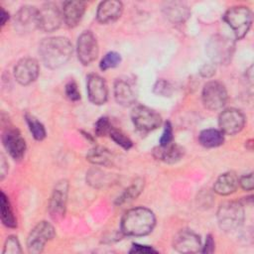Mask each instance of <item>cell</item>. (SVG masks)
Wrapping results in <instances>:
<instances>
[{
    "label": "cell",
    "mask_w": 254,
    "mask_h": 254,
    "mask_svg": "<svg viewBox=\"0 0 254 254\" xmlns=\"http://www.w3.org/2000/svg\"><path fill=\"white\" fill-rule=\"evenodd\" d=\"M63 21V13L54 3H46L38 9V28L45 33L58 30Z\"/></svg>",
    "instance_id": "30bf717a"
},
{
    "label": "cell",
    "mask_w": 254,
    "mask_h": 254,
    "mask_svg": "<svg viewBox=\"0 0 254 254\" xmlns=\"http://www.w3.org/2000/svg\"><path fill=\"white\" fill-rule=\"evenodd\" d=\"M185 155V149L176 144L170 143L165 146H158L153 150V156L155 159L167 164H175L179 162Z\"/></svg>",
    "instance_id": "ffe728a7"
},
{
    "label": "cell",
    "mask_w": 254,
    "mask_h": 254,
    "mask_svg": "<svg viewBox=\"0 0 254 254\" xmlns=\"http://www.w3.org/2000/svg\"><path fill=\"white\" fill-rule=\"evenodd\" d=\"M56 235L54 226L48 221H41L31 230L27 238V248L29 253H41L46 243Z\"/></svg>",
    "instance_id": "8992f818"
},
{
    "label": "cell",
    "mask_w": 254,
    "mask_h": 254,
    "mask_svg": "<svg viewBox=\"0 0 254 254\" xmlns=\"http://www.w3.org/2000/svg\"><path fill=\"white\" fill-rule=\"evenodd\" d=\"M199 73L203 77H211L215 73V64H213L212 63L202 64L199 68Z\"/></svg>",
    "instance_id": "8d00e7d4"
},
{
    "label": "cell",
    "mask_w": 254,
    "mask_h": 254,
    "mask_svg": "<svg viewBox=\"0 0 254 254\" xmlns=\"http://www.w3.org/2000/svg\"><path fill=\"white\" fill-rule=\"evenodd\" d=\"M9 19V13L1 8V26H4Z\"/></svg>",
    "instance_id": "60d3db41"
},
{
    "label": "cell",
    "mask_w": 254,
    "mask_h": 254,
    "mask_svg": "<svg viewBox=\"0 0 254 254\" xmlns=\"http://www.w3.org/2000/svg\"><path fill=\"white\" fill-rule=\"evenodd\" d=\"M86 90L88 99L91 103L95 105H102L107 101V84L100 75L91 73L87 76Z\"/></svg>",
    "instance_id": "9a60e30c"
},
{
    "label": "cell",
    "mask_w": 254,
    "mask_h": 254,
    "mask_svg": "<svg viewBox=\"0 0 254 254\" xmlns=\"http://www.w3.org/2000/svg\"><path fill=\"white\" fill-rule=\"evenodd\" d=\"M123 5L117 0H107L99 4L96 11V19L101 24H108L120 18Z\"/></svg>",
    "instance_id": "ac0fdd59"
},
{
    "label": "cell",
    "mask_w": 254,
    "mask_h": 254,
    "mask_svg": "<svg viewBox=\"0 0 254 254\" xmlns=\"http://www.w3.org/2000/svg\"><path fill=\"white\" fill-rule=\"evenodd\" d=\"M121 62V56L116 52L107 53L102 60L100 61L99 66L101 70H107L109 68H113L117 66Z\"/></svg>",
    "instance_id": "f1b7e54d"
},
{
    "label": "cell",
    "mask_w": 254,
    "mask_h": 254,
    "mask_svg": "<svg viewBox=\"0 0 254 254\" xmlns=\"http://www.w3.org/2000/svg\"><path fill=\"white\" fill-rule=\"evenodd\" d=\"M201 99L204 107L207 109L212 111L219 110L226 104L227 101L226 88L219 81H208L202 88Z\"/></svg>",
    "instance_id": "ba28073f"
},
{
    "label": "cell",
    "mask_w": 254,
    "mask_h": 254,
    "mask_svg": "<svg viewBox=\"0 0 254 254\" xmlns=\"http://www.w3.org/2000/svg\"><path fill=\"white\" fill-rule=\"evenodd\" d=\"M22 253L21 245L16 236H8L3 249V254H20Z\"/></svg>",
    "instance_id": "4dcf8cb0"
},
{
    "label": "cell",
    "mask_w": 254,
    "mask_h": 254,
    "mask_svg": "<svg viewBox=\"0 0 254 254\" xmlns=\"http://www.w3.org/2000/svg\"><path fill=\"white\" fill-rule=\"evenodd\" d=\"M109 136H110V138L117 144V145H119V146H121L123 149H125V150H128V149H130L131 147H132V141L123 133V132H121L120 130H118V129H115V128H113L112 127V129L110 130V132H109V134H108Z\"/></svg>",
    "instance_id": "f546056e"
},
{
    "label": "cell",
    "mask_w": 254,
    "mask_h": 254,
    "mask_svg": "<svg viewBox=\"0 0 254 254\" xmlns=\"http://www.w3.org/2000/svg\"><path fill=\"white\" fill-rule=\"evenodd\" d=\"M2 142L9 155L17 161H20L26 152V142L19 130L15 128L7 129L2 135Z\"/></svg>",
    "instance_id": "5bb4252c"
},
{
    "label": "cell",
    "mask_w": 254,
    "mask_h": 254,
    "mask_svg": "<svg viewBox=\"0 0 254 254\" xmlns=\"http://www.w3.org/2000/svg\"><path fill=\"white\" fill-rule=\"evenodd\" d=\"M173 247L181 253H196L200 251L201 242L199 236L191 230H181L174 238Z\"/></svg>",
    "instance_id": "2e32d148"
},
{
    "label": "cell",
    "mask_w": 254,
    "mask_h": 254,
    "mask_svg": "<svg viewBox=\"0 0 254 254\" xmlns=\"http://www.w3.org/2000/svg\"><path fill=\"white\" fill-rule=\"evenodd\" d=\"M76 53L79 62L83 65H88L96 60L99 49L97 40L92 32L84 31L80 34L76 43Z\"/></svg>",
    "instance_id": "8fae6325"
},
{
    "label": "cell",
    "mask_w": 254,
    "mask_h": 254,
    "mask_svg": "<svg viewBox=\"0 0 254 254\" xmlns=\"http://www.w3.org/2000/svg\"><path fill=\"white\" fill-rule=\"evenodd\" d=\"M111 129L112 126L110 124L109 119L107 117H100L95 123L94 131L97 136H104L106 134H109Z\"/></svg>",
    "instance_id": "d6a6232c"
},
{
    "label": "cell",
    "mask_w": 254,
    "mask_h": 254,
    "mask_svg": "<svg viewBox=\"0 0 254 254\" xmlns=\"http://www.w3.org/2000/svg\"><path fill=\"white\" fill-rule=\"evenodd\" d=\"M244 209L238 201H226L220 204L217 210V222L223 231H233L239 228L244 221Z\"/></svg>",
    "instance_id": "277c9868"
},
{
    "label": "cell",
    "mask_w": 254,
    "mask_h": 254,
    "mask_svg": "<svg viewBox=\"0 0 254 254\" xmlns=\"http://www.w3.org/2000/svg\"><path fill=\"white\" fill-rule=\"evenodd\" d=\"M156 224L154 212L143 206L127 210L121 218V232L127 236H144L152 232Z\"/></svg>",
    "instance_id": "7a4b0ae2"
},
{
    "label": "cell",
    "mask_w": 254,
    "mask_h": 254,
    "mask_svg": "<svg viewBox=\"0 0 254 254\" xmlns=\"http://www.w3.org/2000/svg\"><path fill=\"white\" fill-rule=\"evenodd\" d=\"M234 50V41L222 35L212 36L206 44V54L213 64H229Z\"/></svg>",
    "instance_id": "3957f363"
},
{
    "label": "cell",
    "mask_w": 254,
    "mask_h": 254,
    "mask_svg": "<svg viewBox=\"0 0 254 254\" xmlns=\"http://www.w3.org/2000/svg\"><path fill=\"white\" fill-rule=\"evenodd\" d=\"M14 27L20 33H28L38 28V9L34 6H23L15 14Z\"/></svg>",
    "instance_id": "e0dca14e"
},
{
    "label": "cell",
    "mask_w": 254,
    "mask_h": 254,
    "mask_svg": "<svg viewBox=\"0 0 254 254\" xmlns=\"http://www.w3.org/2000/svg\"><path fill=\"white\" fill-rule=\"evenodd\" d=\"M0 166H1V169H0L1 180H3L4 177H5V175H6V173H7V167H8V165H7L6 161H5V158H4L2 155H1V163H0Z\"/></svg>",
    "instance_id": "ab89813d"
},
{
    "label": "cell",
    "mask_w": 254,
    "mask_h": 254,
    "mask_svg": "<svg viewBox=\"0 0 254 254\" xmlns=\"http://www.w3.org/2000/svg\"><path fill=\"white\" fill-rule=\"evenodd\" d=\"M239 185L244 190H252L254 188V180H253V174H247L242 176L239 179Z\"/></svg>",
    "instance_id": "d590c367"
},
{
    "label": "cell",
    "mask_w": 254,
    "mask_h": 254,
    "mask_svg": "<svg viewBox=\"0 0 254 254\" xmlns=\"http://www.w3.org/2000/svg\"><path fill=\"white\" fill-rule=\"evenodd\" d=\"M85 11V3L78 0L65 1L63 4V19L67 27H75L81 20Z\"/></svg>",
    "instance_id": "d6986e66"
},
{
    "label": "cell",
    "mask_w": 254,
    "mask_h": 254,
    "mask_svg": "<svg viewBox=\"0 0 254 254\" xmlns=\"http://www.w3.org/2000/svg\"><path fill=\"white\" fill-rule=\"evenodd\" d=\"M72 45L64 37H49L44 39L39 47V53L43 64L56 69L66 64L72 55Z\"/></svg>",
    "instance_id": "6da1fadb"
},
{
    "label": "cell",
    "mask_w": 254,
    "mask_h": 254,
    "mask_svg": "<svg viewBox=\"0 0 254 254\" xmlns=\"http://www.w3.org/2000/svg\"><path fill=\"white\" fill-rule=\"evenodd\" d=\"M153 91L157 95L170 96L173 92V86L169 81H167L165 79H160L155 83Z\"/></svg>",
    "instance_id": "1f68e13d"
},
{
    "label": "cell",
    "mask_w": 254,
    "mask_h": 254,
    "mask_svg": "<svg viewBox=\"0 0 254 254\" xmlns=\"http://www.w3.org/2000/svg\"><path fill=\"white\" fill-rule=\"evenodd\" d=\"M25 118H26L27 124L29 126V130L32 133L33 137L38 141H42L43 139H45L46 129H45L44 125L39 120H37V118H35L34 116H32L30 114H26Z\"/></svg>",
    "instance_id": "83f0119b"
},
{
    "label": "cell",
    "mask_w": 254,
    "mask_h": 254,
    "mask_svg": "<svg viewBox=\"0 0 254 254\" xmlns=\"http://www.w3.org/2000/svg\"><path fill=\"white\" fill-rule=\"evenodd\" d=\"M131 119L134 126L144 133L153 131L162 124L161 115L155 110L143 105H137L132 109Z\"/></svg>",
    "instance_id": "52a82bcc"
},
{
    "label": "cell",
    "mask_w": 254,
    "mask_h": 254,
    "mask_svg": "<svg viewBox=\"0 0 254 254\" xmlns=\"http://www.w3.org/2000/svg\"><path fill=\"white\" fill-rule=\"evenodd\" d=\"M130 253H144V254H148V253H157V250H155L154 248L147 246V245H141V244H137L134 243L132 245V248L129 250Z\"/></svg>",
    "instance_id": "74e56055"
},
{
    "label": "cell",
    "mask_w": 254,
    "mask_h": 254,
    "mask_svg": "<svg viewBox=\"0 0 254 254\" xmlns=\"http://www.w3.org/2000/svg\"><path fill=\"white\" fill-rule=\"evenodd\" d=\"M223 20L232 29L237 40L245 37L252 24V12L246 6H234L223 15Z\"/></svg>",
    "instance_id": "5b68a950"
},
{
    "label": "cell",
    "mask_w": 254,
    "mask_h": 254,
    "mask_svg": "<svg viewBox=\"0 0 254 254\" xmlns=\"http://www.w3.org/2000/svg\"><path fill=\"white\" fill-rule=\"evenodd\" d=\"M114 97L118 104L122 106H130L136 101V94L132 84L122 78H118L114 82Z\"/></svg>",
    "instance_id": "44dd1931"
},
{
    "label": "cell",
    "mask_w": 254,
    "mask_h": 254,
    "mask_svg": "<svg viewBox=\"0 0 254 254\" xmlns=\"http://www.w3.org/2000/svg\"><path fill=\"white\" fill-rule=\"evenodd\" d=\"M144 189V180L141 178L136 179L116 199V204H123L126 202H130L135 199Z\"/></svg>",
    "instance_id": "484cf974"
},
{
    "label": "cell",
    "mask_w": 254,
    "mask_h": 254,
    "mask_svg": "<svg viewBox=\"0 0 254 254\" xmlns=\"http://www.w3.org/2000/svg\"><path fill=\"white\" fill-rule=\"evenodd\" d=\"M218 125L223 134L234 135L239 133L245 125V116L235 108L223 110L218 117Z\"/></svg>",
    "instance_id": "7c38bea8"
},
{
    "label": "cell",
    "mask_w": 254,
    "mask_h": 254,
    "mask_svg": "<svg viewBox=\"0 0 254 254\" xmlns=\"http://www.w3.org/2000/svg\"><path fill=\"white\" fill-rule=\"evenodd\" d=\"M0 205H1V220L2 223L10 228H14L17 226V219L12 210V206L6 194L1 191L0 197Z\"/></svg>",
    "instance_id": "4316f807"
},
{
    "label": "cell",
    "mask_w": 254,
    "mask_h": 254,
    "mask_svg": "<svg viewBox=\"0 0 254 254\" xmlns=\"http://www.w3.org/2000/svg\"><path fill=\"white\" fill-rule=\"evenodd\" d=\"M173 142V127L170 121H167L164 126L163 134L160 138V146H165Z\"/></svg>",
    "instance_id": "e575fe53"
},
{
    "label": "cell",
    "mask_w": 254,
    "mask_h": 254,
    "mask_svg": "<svg viewBox=\"0 0 254 254\" xmlns=\"http://www.w3.org/2000/svg\"><path fill=\"white\" fill-rule=\"evenodd\" d=\"M68 192V183L65 180L58 182L49 200V213L53 220H61L65 213Z\"/></svg>",
    "instance_id": "9c48e42d"
},
{
    "label": "cell",
    "mask_w": 254,
    "mask_h": 254,
    "mask_svg": "<svg viewBox=\"0 0 254 254\" xmlns=\"http://www.w3.org/2000/svg\"><path fill=\"white\" fill-rule=\"evenodd\" d=\"M39 72V64L37 60L33 58H24L20 60L14 67L15 79L22 85H28L35 81Z\"/></svg>",
    "instance_id": "4fadbf2b"
},
{
    "label": "cell",
    "mask_w": 254,
    "mask_h": 254,
    "mask_svg": "<svg viewBox=\"0 0 254 254\" xmlns=\"http://www.w3.org/2000/svg\"><path fill=\"white\" fill-rule=\"evenodd\" d=\"M165 17L172 23H184L190 15L187 5L181 2H168L163 8Z\"/></svg>",
    "instance_id": "603a6c76"
},
{
    "label": "cell",
    "mask_w": 254,
    "mask_h": 254,
    "mask_svg": "<svg viewBox=\"0 0 254 254\" xmlns=\"http://www.w3.org/2000/svg\"><path fill=\"white\" fill-rule=\"evenodd\" d=\"M198 141L205 148H215L223 144L224 136L220 130L204 129L199 133Z\"/></svg>",
    "instance_id": "d4e9b609"
},
{
    "label": "cell",
    "mask_w": 254,
    "mask_h": 254,
    "mask_svg": "<svg viewBox=\"0 0 254 254\" xmlns=\"http://www.w3.org/2000/svg\"><path fill=\"white\" fill-rule=\"evenodd\" d=\"M65 95L71 101H77L80 99V92L77 88V84L70 80L65 85Z\"/></svg>",
    "instance_id": "836d02e7"
},
{
    "label": "cell",
    "mask_w": 254,
    "mask_h": 254,
    "mask_svg": "<svg viewBox=\"0 0 254 254\" xmlns=\"http://www.w3.org/2000/svg\"><path fill=\"white\" fill-rule=\"evenodd\" d=\"M214 251V240L212 238V236L209 234L206 236V240H205V244L201 250L202 253H212Z\"/></svg>",
    "instance_id": "f35d334b"
},
{
    "label": "cell",
    "mask_w": 254,
    "mask_h": 254,
    "mask_svg": "<svg viewBox=\"0 0 254 254\" xmlns=\"http://www.w3.org/2000/svg\"><path fill=\"white\" fill-rule=\"evenodd\" d=\"M239 185V179L233 172H227L220 175L213 185V190L220 195L233 193Z\"/></svg>",
    "instance_id": "7402d4cb"
},
{
    "label": "cell",
    "mask_w": 254,
    "mask_h": 254,
    "mask_svg": "<svg viewBox=\"0 0 254 254\" xmlns=\"http://www.w3.org/2000/svg\"><path fill=\"white\" fill-rule=\"evenodd\" d=\"M86 160L91 164L104 167H110L114 162L113 155L109 152V150L100 146L90 149L86 154Z\"/></svg>",
    "instance_id": "cb8c5ba5"
}]
</instances>
